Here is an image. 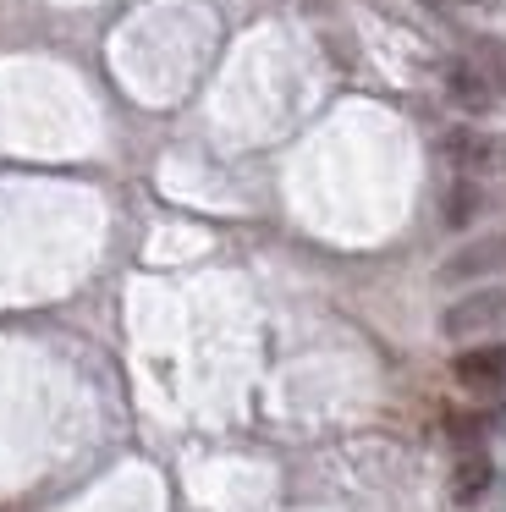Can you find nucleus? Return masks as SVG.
<instances>
[{"mask_svg": "<svg viewBox=\"0 0 506 512\" xmlns=\"http://www.w3.org/2000/svg\"><path fill=\"white\" fill-rule=\"evenodd\" d=\"M440 155L457 177H501L506 171V138L501 133H479V127H451L440 138Z\"/></svg>", "mask_w": 506, "mask_h": 512, "instance_id": "1", "label": "nucleus"}, {"mask_svg": "<svg viewBox=\"0 0 506 512\" xmlns=\"http://www.w3.org/2000/svg\"><path fill=\"white\" fill-rule=\"evenodd\" d=\"M506 270V232H490V237H473V243L451 248L440 259L435 281L440 287H473V281H490Z\"/></svg>", "mask_w": 506, "mask_h": 512, "instance_id": "2", "label": "nucleus"}, {"mask_svg": "<svg viewBox=\"0 0 506 512\" xmlns=\"http://www.w3.org/2000/svg\"><path fill=\"white\" fill-rule=\"evenodd\" d=\"M506 325V287H479L468 298H457L446 314H440V336L462 342V336H484Z\"/></svg>", "mask_w": 506, "mask_h": 512, "instance_id": "3", "label": "nucleus"}, {"mask_svg": "<svg viewBox=\"0 0 506 512\" xmlns=\"http://www.w3.org/2000/svg\"><path fill=\"white\" fill-rule=\"evenodd\" d=\"M440 83H446V100L457 105V111H468V116H484L495 105V89H490V78L473 67V56L446 61V67H440Z\"/></svg>", "mask_w": 506, "mask_h": 512, "instance_id": "4", "label": "nucleus"}, {"mask_svg": "<svg viewBox=\"0 0 506 512\" xmlns=\"http://www.w3.org/2000/svg\"><path fill=\"white\" fill-rule=\"evenodd\" d=\"M451 375H457L462 391H501L506 386V347H468V353L451 358Z\"/></svg>", "mask_w": 506, "mask_h": 512, "instance_id": "5", "label": "nucleus"}, {"mask_svg": "<svg viewBox=\"0 0 506 512\" xmlns=\"http://www.w3.org/2000/svg\"><path fill=\"white\" fill-rule=\"evenodd\" d=\"M495 490V463L490 452H479V446H468V452L451 463V501L457 507H484V496Z\"/></svg>", "mask_w": 506, "mask_h": 512, "instance_id": "6", "label": "nucleus"}, {"mask_svg": "<svg viewBox=\"0 0 506 512\" xmlns=\"http://www.w3.org/2000/svg\"><path fill=\"white\" fill-rule=\"evenodd\" d=\"M479 210H484V193H479V182H473V177H462L457 188L446 193V204H440V215H446L451 232H457V226H468Z\"/></svg>", "mask_w": 506, "mask_h": 512, "instance_id": "7", "label": "nucleus"}, {"mask_svg": "<svg viewBox=\"0 0 506 512\" xmlns=\"http://www.w3.org/2000/svg\"><path fill=\"white\" fill-rule=\"evenodd\" d=\"M473 67L490 78V89L495 94H506V39H473Z\"/></svg>", "mask_w": 506, "mask_h": 512, "instance_id": "8", "label": "nucleus"}, {"mask_svg": "<svg viewBox=\"0 0 506 512\" xmlns=\"http://www.w3.org/2000/svg\"><path fill=\"white\" fill-rule=\"evenodd\" d=\"M424 6H429V12H440V17H446L451 6H457V0H424Z\"/></svg>", "mask_w": 506, "mask_h": 512, "instance_id": "9", "label": "nucleus"}, {"mask_svg": "<svg viewBox=\"0 0 506 512\" xmlns=\"http://www.w3.org/2000/svg\"><path fill=\"white\" fill-rule=\"evenodd\" d=\"M457 6H495V0H457Z\"/></svg>", "mask_w": 506, "mask_h": 512, "instance_id": "10", "label": "nucleus"}]
</instances>
